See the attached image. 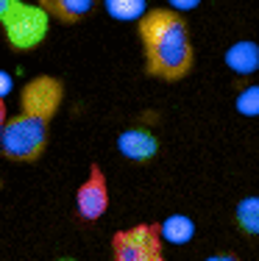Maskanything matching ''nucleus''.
<instances>
[{
    "label": "nucleus",
    "instance_id": "nucleus-14",
    "mask_svg": "<svg viewBox=\"0 0 259 261\" xmlns=\"http://www.w3.org/2000/svg\"><path fill=\"white\" fill-rule=\"evenodd\" d=\"M203 261H243L237 256V253H229V250H223V253H212V256H206Z\"/></svg>",
    "mask_w": 259,
    "mask_h": 261
},
{
    "label": "nucleus",
    "instance_id": "nucleus-3",
    "mask_svg": "<svg viewBox=\"0 0 259 261\" xmlns=\"http://www.w3.org/2000/svg\"><path fill=\"white\" fill-rule=\"evenodd\" d=\"M48 11L42 6H31L22 0H11L0 14L6 39L14 50H31L48 36Z\"/></svg>",
    "mask_w": 259,
    "mask_h": 261
},
{
    "label": "nucleus",
    "instance_id": "nucleus-18",
    "mask_svg": "<svg viewBox=\"0 0 259 261\" xmlns=\"http://www.w3.org/2000/svg\"><path fill=\"white\" fill-rule=\"evenodd\" d=\"M56 261H76V258H56Z\"/></svg>",
    "mask_w": 259,
    "mask_h": 261
},
{
    "label": "nucleus",
    "instance_id": "nucleus-11",
    "mask_svg": "<svg viewBox=\"0 0 259 261\" xmlns=\"http://www.w3.org/2000/svg\"><path fill=\"white\" fill-rule=\"evenodd\" d=\"M106 3V11L114 17V20H134L137 22L139 17L148 11V0H103Z\"/></svg>",
    "mask_w": 259,
    "mask_h": 261
},
{
    "label": "nucleus",
    "instance_id": "nucleus-17",
    "mask_svg": "<svg viewBox=\"0 0 259 261\" xmlns=\"http://www.w3.org/2000/svg\"><path fill=\"white\" fill-rule=\"evenodd\" d=\"M9 3H11V0H0V14L6 11V6H9Z\"/></svg>",
    "mask_w": 259,
    "mask_h": 261
},
{
    "label": "nucleus",
    "instance_id": "nucleus-12",
    "mask_svg": "<svg viewBox=\"0 0 259 261\" xmlns=\"http://www.w3.org/2000/svg\"><path fill=\"white\" fill-rule=\"evenodd\" d=\"M234 106L243 117H259V84H248L237 92Z\"/></svg>",
    "mask_w": 259,
    "mask_h": 261
},
{
    "label": "nucleus",
    "instance_id": "nucleus-8",
    "mask_svg": "<svg viewBox=\"0 0 259 261\" xmlns=\"http://www.w3.org/2000/svg\"><path fill=\"white\" fill-rule=\"evenodd\" d=\"M223 61H226V67H229L237 78L254 75V72L259 70V45H256V42H251V39L234 42L229 50H226Z\"/></svg>",
    "mask_w": 259,
    "mask_h": 261
},
{
    "label": "nucleus",
    "instance_id": "nucleus-13",
    "mask_svg": "<svg viewBox=\"0 0 259 261\" xmlns=\"http://www.w3.org/2000/svg\"><path fill=\"white\" fill-rule=\"evenodd\" d=\"M201 3H203V0H168V6H170V9L181 11V14H187V11H195Z\"/></svg>",
    "mask_w": 259,
    "mask_h": 261
},
{
    "label": "nucleus",
    "instance_id": "nucleus-15",
    "mask_svg": "<svg viewBox=\"0 0 259 261\" xmlns=\"http://www.w3.org/2000/svg\"><path fill=\"white\" fill-rule=\"evenodd\" d=\"M6 120H9V117H6V103H3V97H0V134H3Z\"/></svg>",
    "mask_w": 259,
    "mask_h": 261
},
{
    "label": "nucleus",
    "instance_id": "nucleus-10",
    "mask_svg": "<svg viewBox=\"0 0 259 261\" xmlns=\"http://www.w3.org/2000/svg\"><path fill=\"white\" fill-rule=\"evenodd\" d=\"M159 231L168 245H187L195 236V220L187 214H170L168 220L159 222Z\"/></svg>",
    "mask_w": 259,
    "mask_h": 261
},
{
    "label": "nucleus",
    "instance_id": "nucleus-6",
    "mask_svg": "<svg viewBox=\"0 0 259 261\" xmlns=\"http://www.w3.org/2000/svg\"><path fill=\"white\" fill-rule=\"evenodd\" d=\"M117 150L134 164H148L159 156V136L148 128H126L117 136Z\"/></svg>",
    "mask_w": 259,
    "mask_h": 261
},
{
    "label": "nucleus",
    "instance_id": "nucleus-16",
    "mask_svg": "<svg viewBox=\"0 0 259 261\" xmlns=\"http://www.w3.org/2000/svg\"><path fill=\"white\" fill-rule=\"evenodd\" d=\"M6 92H9V75H3V72H0V97H3Z\"/></svg>",
    "mask_w": 259,
    "mask_h": 261
},
{
    "label": "nucleus",
    "instance_id": "nucleus-4",
    "mask_svg": "<svg viewBox=\"0 0 259 261\" xmlns=\"http://www.w3.org/2000/svg\"><path fill=\"white\" fill-rule=\"evenodd\" d=\"M114 261H164V239L159 222H139L112 236Z\"/></svg>",
    "mask_w": 259,
    "mask_h": 261
},
{
    "label": "nucleus",
    "instance_id": "nucleus-2",
    "mask_svg": "<svg viewBox=\"0 0 259 261\" xmlns=\"http://www.w3.org/2000/svg\"><path fill=\"white\" fill-rule=\"evenodd\" d=\"M64 86L53 75H36L22 86L20 114L6 120L0 134V150L9 161H36L48 147V130L56 117Z\"/></svg>",
    "mask_w": 259,
    "mask_h": 261
},
{
    "label": "nucleus",
    "instance_id": "nucleus-9",
    "mask_svg": "<svg viewBox=\"0 0 259 261\" xmlns=\"http://www.w3.org/2000/svg\"><path fill=\"white\" fill-rule=\"evenodd\" d=\"M234 225L243 236H259V195H245L234 206Z\"/></svg>",
    "mask_w": 259,
    "mask_h": 261
},
{
    "label": "nucleus",
    "instance_id": "nucleus-7",
    "mask_svg": "<svg viewBox=\"0 0 259 261\" xmlns=\"http://www.w3.org/2000/svg\"><path fill=\"white\" fill-rule=\"evenodd\" d=\"M36 6H42L53 20L64 22V25H76L95 11L98 0H36Z\"/></svg>",
    "mask_w": 259,
    "mask_h": 261
},
{
    "label": "nucleus",
    "instance_id": "nucleus-1",
    "mask_svg": "<svg viewBox=\"0 0 259 261\" xmlns=\"http://www.w3.org/2000/svg\"><path fill=\"white\" fill-rule=\"evenodd\" d=\"M137 36L143 45L145 72L164 84H178L195 67L193 31L181 11L170 6L148 9L137 20Z\"/></svg>",
    "mask_w": 259,
    "mask_h": 261
},
{
    "label": "nucleus",
    "instance_id": "nucleus-5",
    "mask_svg": "<svg viewBox=\"0 0 259 261\" xmlns=\"http://www.w3.org/2000/svg\"><path fill=\"white\" fill-rule=\"evenodd\" d=\"M76 208H78V217L86 220V222H95V220H101V217L106 214V208H109V184H106V175H103L101 164H92L86 181L78 186Z\"/></svg>",
    "mask_w": 259,
    "mask_h": 261
}]
</instances>
